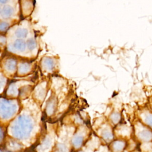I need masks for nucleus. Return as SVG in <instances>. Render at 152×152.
Returning a JSON list of instances; mask_svg holds the SVG:
<instances>
[{
	"label": "nucleus",
	"mask_w": 152,
	"mask_h": 152,
	"mask_svg": "<svg viewBox=\"0 0 152 152\" xmlns=\"http://www.w3.org/2000/svg\"><path fill=\"white\" fill-rule=\"evenodd\" d=\"M10 0H0V2L2 4H5L7 3V2H8Z\"/></svg>",
	"instance_id": "nucleus-26"
},
{
	"label": "nucleus",
	"mask_w": 152,
	"mask_h": 152,
	"mask_svg": "<svg viewBox=\"0 0 152 152\" xmlns=\"http://www.w3.org/2000/svg\"><path fill=\"white\" fill-rule=\"evenodd\" d=\"M27 45L28 46V48L30 50H32L34 49L36 47V41L34 40H33V39H29V40H28V41L27 42Z\"/></svg>",
	"instance_id": "nucleus-19"
},
{
	"label": "nucleus",
	"mask_w": 152,
	"mask_h": 152,
	"mask_svg": "<svg viewBox=\"0 0 152 152\" xmlns=\"http://www.w3.org/2000/svg\"><path fill=\"white\" fill-rule=\"evenodd\" d=\"M35 94L39 99H42L45 96V87L42 86H39L37 87V89L35 91Z\"/></svg>",
	"instance_id": "nucleus-16"
},
{
	"label": "nucleus",
	"mask_w": 152,
	"mask_h": 152,
	"mask_svg": "<svg viewBox=\"0 0 152 152\" xmlns=\"http://www.w3.org/2000/svg\"><path fill=\"white\" fill-rule=\"evenodd\" d=\"M102 138L106 141H110L113 138V135L110 129L105 128L102 132Z\"/></svg>",
	"instance_id": "nucleus-11"
},
{
	"label": "nucleus",
	"mask_w": 152,
	"mask_h": 152,
	"mask_svg": "<svg viewBox=\"0 0 152 152\" xmlns=\"http://www.w3.org/2000/svg\"><path fill=\"white\" fill-rule=\"evenodd\" d=\"M0 11H1V9H0Z\"/></svg>",
	"instance_id": "nucleus-28"
},
{
	"label": "nucleus",
	"mask_w": 152,
	"mask_h": 152,
	"mask_svg": "<svg viewBox=\"0 0 152 152\" xmlns=\"http://www.w3.org/2000/svg\"><path fill=\"white\" fill-rule=\"evenodd\" d=\"M79 152H84V151H79Z\"/></svg>",
	"instance_id": "nucleus-27"
},
{
	"label": "nucleus",
	"mask_w": 152,
	"mask_h": 152,
	"mask_svg": "<svg viewBox=\"0 0 152 152\" xmlns=\"http://www.w3.org/2000/svg\"><path fill=\"white\" fill-rule=\"evenodd\" d=\"M9 28V24L5 21H0V32L4 33Z\"/></svg>",
	"instance_id": "nucleus-20"
},
{
	"label": "nucleus",
	"mask_w": 152,
	"mask_h": 152,
	"mask_svg": "<svg viewBox=\"0 0 152 152\" xmlns=\"http://www.w3.org/2000/svg\"><path fill=\"white\" fill-rule=\"evenodd\" d=\"M83 142V137L80 135H75L72 139V143L73 146L76 148H80Z\"/></svg>",
	"instance_id": "nucleus-10"
},
{
	"label": "nucleus",
	"mask_w": 152,
	"mask_h": 152,
	"mask_svg": "<svg viewBox=\"0 0 152 152\" xmlns=\"http://www.w3.org/2000/svg\"><path fill=\"white\" fill-rule=\"evenodd\" d=\"M5 137V132L2 126H0V143L2 142Z\"/></svg>",
	"instance_id": "nucleus-24"
},
{
	"label": "nucleus",
	"mask_w": 152,
	"mask_h": 152,
	"mask_svg": "<svg viewBox=\"0 0 152 152\" xmlns=\"http://www.w3.org/2000/svg\"><path fill=\"white\" fill-rule=\"evenodd\" d=\"M56 152H69V150L65 144L58 143L56 145Z\"/></svg>",
	"instance_id": "nucleus-18"
},
{
	"label": "nucleus",
	"mask_w": 152,
	"mask_h": 152,
	"mask_svg": "<svg viewBox=\"0 0 152 152\" xmlns=\"http://www.w3.org/2000/svg\"><path fill=\"white\" fill-rule=\"evenodd\" d=\"M137 135L140 140L144 141H149L152 140V132L147 128L141 129Z\"/></svg>",
	"instance_id": "nucleus-3"
},
{
	"label": "nucleus",
	"mask_w": 152,
	"mask_h": 152,
	"mask_svg": "<svg viewBox=\"0 0 152 152\" xmlns=\"http://www.w3.org/2000/svg\"><path fill=\"white\" fill-rule=\"evenodd\" d=\"M119 132L123 135H128L130 132L129 129L126 126H122V128H121Z\"/></svg>",
	"instance_id": "nucleus-23"
},
{
	"label": "nucleus",
	"mask_w": 152,
	"mask_h": 152,
	"mask_svg": "<svg viewBox=\"0 0 152 152\" xmlns=\"http://www.w3.org/2000/svg\"><path fill=\"white\" fill-rule=\"evenodd\" d=\"M141 118L145 124L152 127V114L148 112L142 113Z\"/></svg>",
	"instance_id": "nucleus-14"
},
{
	"label": "nucleus",
	"mask_w": 152,
	"mask_h": 152,
	"mask_svg": "<svg viewBox=\"0 0 152 152\" xmlns=\"http://www.w3.org/2000/svg\"><path fill=\"white\" fill-rule=\"evenodd\" d=\"M125 143L122 141H116L112 144V148L113 152H122L125 148Z\"/></svg>",
	"instance_id": "nucleus-7"
},
{
	"label": "nucleus",
	"mask_w": 152,
	"mask_h": 152,
	"mask_svg": "<svg viewBox=\"0 0 152 152\" xmlns=\"http://www.w3.org/2000/svg\"><path fill=\"white\" fill-rule=\"evenodd\" d=\"M56 106V100L54 99H50L48 102L47 105H46V110L47 114L49 115H52L55 110Z\"/></svg>",
	"instance_id": "nucleus-6"
},
{
	"label": "nucleus",
	"mask_w": 152,
	"mask_h": 152,
	"mask_svg": "<svg viewBox=\"0 0 152 152\" xmlns=\"http://www.w3.org/2000/svg\"><path fill=\"white\" fill-rule=\"evenodd\" d=\"M31 65L29 63L23 62L18 65V72L20 75H25L30 72L31 69Z\"/></svg>",
	"instance_id": "nucleus-5"
},
{
	"label": "nucleus",
	"mask_w": 152,
	"mask_h": 152,
	"mask_svg": "<svg viewBox=\"0 0 152 152\" xmlns=\"http://www.w3.org/2000/svg\"><path fill=\"white\" fill-rule=\"evenodd\" d=\"M120 115L118 113H113L110 116L111 121L114 124H117L120 120Z\"/></svg>",
	"instance_id": "nucleus-21"
},
{
	"label": "nucleus",
	"mask_w": 152,
	"mask_h": 152,
	"mask_svg": "<svg viewBox=\"0 0 152 152\" xmlns=\"http://www.w3.org/2000/svg\"><path fill=\"white\" fill-rule=\"evenodd\" d=\"M28 31L25 28H19L15 31L16 36L20 39H24L27 36Z\"/></svg>",
	"instance_id": "nucleus-15"
},
{
	"label": "nucleus",
	"mask_w": 152,
	"mask_h": 152,
	"mask_svg": "<svg viewBox=\"0 0 152 152\" xmlns=\"http://www.w3.org/2000/svg\"><path fill=\"white\" fill-rule=\"evenodd\" d=\"M18 103L14 100L0 98V118L8 120L17 112Z\"/></svg>",
	"instance_id": "nucleus-2"
},
{
	"label": "nucleus",
	"mask_w": 152,
	"mask_h": 152,
	"mask_svg": "<svg viewBox=\"0 0 152 152\" xmlns=\"http://www.w3.org/2000/svg\"><path fill=\"white\" fill-rule=\"evenodd\" d=\"M13 46L15 50L20 52H23L26 48L27 43L22 39H17L14 42Z\"/></svg>",
	"instance_id": "nucleus-8"
},
{
	"label": "nucleus",
	"mask_w": 152,
	"mask_h": 152,
	"mask_svg": "<svg viewBox=\"0 0 152 152\" xmlns=\"http://www.w3.org/2000/svg\"><path fill=\"white\" fill-rule=\"evenodd\" d=\"M34 129V121L28 115H19L11 124L10 131L11 135L19 140H26L30 137Z\"/></svg>",
	"instance_id": "nucleus-1"
},
{
	"label": "nucleus",
	"mask_w": 152,
	"mask_h": 152,
	"mask_svg": "<svg viewBox=\"0 0 152 152\" xmlns=\"http://www.w3.org/2000/svg\"><path fill=\"white\" fill-rule=\"evenodd\" d=\"M14 14V8L11 6L5 7L2 11V16L4 18L11 17Z\"/></svg>",
	"instance_id": "nucleus-9"
},
{
	"label": "nucleus",
	"mask_w": 152,
	"mask_h": 152,
	"mask_svg": "<svg viewBox=\"0 0 152 152\" xmlns=\"http://www.w3.org/2000/svg\"><path fill=\"white\" fill-rule=\"evenodd\" d=\"M52 145V140L50 137H46L43 141L42 144V148L43 149V150H48Z\"/></svg>",
	"instance_id": "nucleus-17"
},
{
	"label": "nucleus",
	"mask_w": 152,
	"mask_h": 152,
	"mask_svg": "<svg viewBox=\"0 0 152 152\" xmlns=\"http://www.w3.org/2000/svg\"><path fill=\"white\" fill-rule=\"evenodd\" d=\"M22 8L23 12H31V10L33 7L32 1L31 0H23L22 2Z\"/></svg>",
	"instance_id": "nucleus-12"
},
{
	"label": "nucleus",
	"mask_w": 152,
	"mask_h": 152,
	"mask_svg": "<svg viewBox=\"0 0 152 152\" xmlns=\"http://www.w3.org/2000/svg\"><path fill=\"white\" fill-rule=\"evenodd\" d=\"M5 69L8 72H13L16 69L17 66V62L15 59L13 58H10L6 60L5 62Z\"/></svg>",
	"instance_id": "nucleus-4"
},
{
	"label": "nucleus",
	"mask_w": 152,
	"mask_h": 152,
	"mask_svg": "<svg viewBox=\"0 0 152 152\" xmlns=\"http://www.w3.org/2000/svg\"><path fill=\"white\" fill-rule=\"evenodd\" d=\"M141 148L143 151L148 152V151H151L152 150V144L151 143H144L141 145Z\"/></svg>",
	"instance_id": "nucleus-22"
},
{
	"label": "nucleus",
	"mask_w": 152,
	"mask_h": 152,
	"mask_svg": "<svg viewBox=\"0 0 152 152\" xmlns=\"http://www.w3.org/2000/svg\"><path fill=\"white\" fill-rule=\"evenodd\" d=\"M5 79L3 77L0 75V91L3 88L5 85Z\"/></svg>",
	"instance_id": "nucleus-25"
},
{
	"label": "nucleus",
	"mask_w": 152,
	"mask_h": 152,
	"mask_svg": "<svg viewBox=\"0 0 152 152\" xmlns=\"http://www.w3.org/2000/svg\"><path fill=\"white\" fill-rule=\"evenodd\" d=\"M43 66L45 68V69L47 71H50L53 69L54 66L53 61L50 58H46L43 61Z\"/></svg>",
	"instance_id": "nucleus-13"
}]
</instances>
